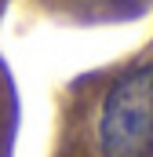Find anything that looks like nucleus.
Segmentation results:
<instances>
[{"instance_id": "f257e3e1", "label": "nucleus", "mask_w": 153, "mask_h": 157, "mask_svg": "<svg viewBox=\"0 0 153 157\" xmlns=\"http://www.w3.org/2000/svg\"><path fill=\"white\" fill-rule=\"evenodd\" d=\"M102 157L153 154V66H135L117 80L99 113Z\"/></svg>"}]
</instances>
